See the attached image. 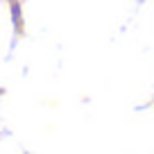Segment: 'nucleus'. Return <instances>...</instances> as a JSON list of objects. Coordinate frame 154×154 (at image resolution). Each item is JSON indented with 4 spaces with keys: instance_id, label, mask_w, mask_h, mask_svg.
I'll use <instances>...</instances> for the list:
<instances>
[]
</instances>
